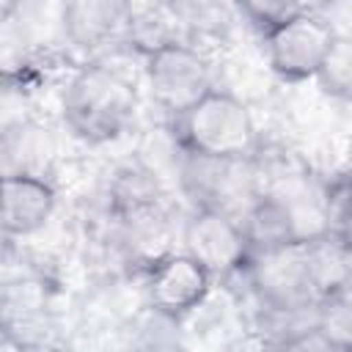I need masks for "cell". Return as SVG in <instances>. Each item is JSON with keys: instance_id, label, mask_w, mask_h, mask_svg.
<instances>
[{"instance_id": "13", "label": "cell", "mask_w": 352, "mask_h": 352, "mask_svg": "<svg viewBox=\"0 0 352 352\" xmlns=\"http://www.w3.org/2000/svg\"><path fill=\"white\" fill-rule=\"evenodd\" d=\"M308 267L316 297H327L333 292L352 286V245L330 231H319L305 239Z\"/></svg>"}, {"instance_id": "12", "label": "cell", "mask_w": 352, "mask_h": 352, "mask_svg": "<svg viewBox=\"0 0 352 352\" xmlns=\"http://www.w3.org/2000/svg\"><path fill=\"white\" fill-rule=\"evenodd\" d=\"M184 36L187 33L173 0H126L124 38L140 55H148L173 41H182Z\"/></svg>"}, {"instance_id": "20", "label": "cell", "mask_w": 352, "mask_h": 352, "mask_svg": "<svg viewBox=\"0 0 352 352\" xmlns=\"http://www.w3.org/2000/svg\"><path fill=\"white\" fill-rule=\"evenodd\" d=\"M316 14L330 25L336 36L352 38V0H322Z\"/></svg>"}, {"instance_id": "1", "label": "cell", "mask_w": 352, "mask_h": 352, "mask_svg": "<svg viewBox=\"0 0 352 352\" xmlns=\"http://www.w3.org/2000/svg\"><path fill=\"white\" fill-rule=\"evenodd\" d=\"M135 110V85L104 63H85L63 91V121L77 140L91 146L110 143L124 135Z\"/></svg>"}, {"instance_id": "6", "label": "cell", "mask_w": 352, "mask_h": 352, "mask_svg": "<svg viewBox=\"0 0 352 352\" xmlns=\"http://www.w3.org/2000/svg\"><path fill=\"white\" fill-rule=\"evenodd\" d=\"M336 33L316 11H300L264 33V50L270 69L286 82L314 80L324 63Z\"/></svg>"}, {"instance_id": "4", "label": "cell", "mask_w": 352, "mask_h": 352, "mask_svg": "<svg viewBox=\"0 0 352 352\" xmlns=\"http://www.w3.org/2000/svg\"><path fill=\"white\" fill-rule=\"evenodd\" d=\"M182 168L179 182L192 206H212L223 209L234 217H242V212L253 204L256 195H261V179L256 160H223V157H201L182 151Z\"/></svg>"}, {"instance_id": "11", "label": "cell", "mask_w": 352, "mask_h": 352, "mask_svg": "<svg viewBox=\"0 0 352 352\" xmlns=\"http://www.w3.org/2000/svg\"><path fill=\"white\" fill-rule=\"evenodd\" d=\"M126 0H60L63 36L77 50H96L124 36Z\"/></svg>"}, {"instance_id": "21", "label": "cell", "mask_w": 352, "mask_h": 352, "mask_svg": "<svg viewBox=\"0 0 352 352\" xmlns=\"http://www.w3.org/2000/svg\"><path fill=\"white\" fill-rule=\"evenodd\" d=\"M344 173L352 176V143H349V148H346V165H344Z\"/></svg>"}, {"instance_id": "3", "label": "cell", "mask_w": 352, "mask_h": 352, "mask_svg": "<svg viewBox=\"0 0 352 352\" xmlns=\"http://www.w3.org/2000/svg\"><path fill=\"white\" fill-rule=\"evenodd\" d=\"M242 275L248 278V286L264 314H297L319 302L311 280L305 239L253 250Z\"/></svg>"}, {"instance_id": "14", "label": "cell", "mask_w": 352, "mask_h": 352, "mask_svg": "<svg viewBox=\"0 0 352 352\" xmlns=\"http://www.w3.org/2000/svg\"><path fill=\"white\" fill-rule=\"evenodd\" d=\"M52 154L47 129L19 121L3 132V173H36L47 176L44 165Z\"/></svg>"}, {"instance_id": "9", "label": "cell", "mask_w": 352, "mask_h": 352, "mask_svg": "<svg viewBox=\"0 0 352 352\" xmlns=\"http://www.w3.org/2000/svg\"><path fill=\"white\" fill-rule=\"evenodd\" d=\"M58 204V192L47 176L3 173L0 226L8 239H22L47 226Z\"/></svg>"}, {"instance_id": "16", "label": "cell", "mask_w": 352, "mask_h": 352, "mask_svg": "<svg viewBox=\"0 0 352 352\" xmlns=\"http://www.w3.org/2000/svg\"><path fill=\"white\" fill-rule=\"evenodd\" d=\"M187 36H223L236 11V0H173Z\"/></svg>"}, {"instance_id": "17", "label": "cell", "mask_w": 352, "mask_h": 352, "mask_svg": "<svg viewBox=\"0 0 352 352\" xmlns=\"http://www.w3.org/2000/svg\"><path fill=\"white\" fill-rule=\"evenodd\" d=\"M314 80L319 82L322 94H327L330 99L352 104V38L336 36V41Z\"/></svg>"}, {"instance_id": "5", "label": "cell", "mask_w": 352, "mask_h": 352, "mask_svg": "<svg viewBox=\"0 0 352 352\" xmlns=\"http://www.w3.org/2000/svg\"><path fill=\"white\" fill-rule=\"evenodd\" d=\"M143 58L151 99L170 118L182 116L195 102H201L212 88H217L209 60L184 38L165 44Z\"/></svg>"}, {"instance_id": "18", "label": "cell", "mask_w": 352, "mask_h": 352, "mask_svg": "<svg viewBox=\"0 0 352 352\" xmlns=\"http://www.w3.org/2000/svg\"><path fill=\"white\" fill-rule=\"evenodd\" d=\"M322 220L324 231L352 245V176L341 173L322 187Z\"/></svg>"}, {"instance_id": "10", "label": "cell", "mask_w": 352, "mask_h": 352, "mask_svg": "<svg viewBox=\"0 0 352 352\" xmlns=\"http://www.w3.org/2000/svg\"><path fill=\"white\" fill-rule=\"evenodd\" d=\"M302 204L305 195H278V192L256 195L253 204L239 217L250 253L314 236L311 228L302 223Z\"/></svg>"}, {"instance_id": "7", "label": "cell", "mask_w": 352, "mask_h": 352, "mask_svg": "<svg viewBox=\"0 0 352 352\" xmlns=\"http://www.w3.org/2000/svg\"><path fill=\"white\" fill-rule=\"evenodd\" d=\"M182 250L198 258L214 278L242 272L250 258L242 220L212 206H192L182 228Z\"/></svg>"}, {"instance_id": "2", "label": "cell", "mask_w": 352, "mask_h": 352, "mask_svg": "<svg viewBox=\"0 0 352 352\" xmlns=\"http://www.w3.org/2000/svg\"><path fill=\"white\" fill-rule=\"evenodd\" d=\"M173 129L179 148L201 157L248 160L261 146L250 107L223 88H212L201 102L176 116Z\"/></svg>"}, {"instance_id": "15", "label": "cell", "mask_w": 352, "mask_h": 352, "mask_svg": "<svg viewBox=\"0 0 352 352\" xmlns=\"http://www.w3.org/2000/svg\"><path fill=\"white\" fill-rule=\"evenodd\" d=\"M316 333L324 349L352 352V286L316 302Z\"/></svg>"}, {"instance_id": "8", "label": "cell", "mask_w": 352, "mask_h": 352, "mask_svg": "<svg viewBox=\"0 0 352 352\" xmlns=\"http://www.w3.org/2000/svg\"><path fill=\"white\" fill-rule=\"evenodd\" d=\"M214 280L217 278L187 250H170L146 270V302L148 308L182 322L204 308Z\"/></svg>"}, {"instance_id": "19", "label": "cell", "mask_w": 352, "mask_h": 352, "mask_svg": "<svg viewBox=\"0 0 352 352\" xmlns=\"http://www.w3.org/2000/svg\"><path fill=\"white\" fill-rule=\"evenodd\" d=\"M236 11L245 22H250L261 36L286 22L289 16L300 14V0H236Z\"/></svg>"}]
</instances>
